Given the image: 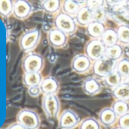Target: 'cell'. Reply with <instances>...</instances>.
<instances>
[{"mask_svg":"<svg viewBox=\"0 0 129 129\" xmlns=\"http://www.w3.org/2000/svg\"><path fill=\"white\" fill-rule=\"evenodd\" d=\"M117 61L104 55L99 60L93 62L92 66V72L93 76L96 78L103 79L112 72L115 70Z\"/></svg>","mask_w":129,"mask_h":129,"instance_id":"obj_1","label":"cell"},{"mask_svg":"<svg viewBox=\"0 0 129 129\" xmlns=\"http://www.w3.org/2000/svg\"><path fill=\"white\" fill-rule=\"evenodd\" d=\"M43 110L49 120L56 119L60 113L61 103L56 94L44 95L42 100Z\"/></svg>","mask_w":129,"mask_h":129,"instance_id":"obj_2","label":"cell"},{"mask_svg":"<svg viewBox=\"0 0 129 129\" xmlns=\"http://www.w3.org/2000/svg\"><path fill=\"white\" fill-rule=\"evenodd\" d=\"M41 38L40 30L37 28L31 29L22 34L19 40V45L22 51L29 52L38 45Z\"/></svg>","mask_w":129,"mask_h":129,"instance_id":"obj_3","label":"cell"},{"mask_svg":"<svg viewBox=\"0 0 129 129\" xmlns=\"http://www.w3.org/2000/svg\"><path fill=\"white\" fill-rule=\"evenodd\" d=\"M17 122L27 129H38L40 125V119L38 114L34 110L24 109L17 115Z\"/></svg>","mask_w":129,"mask_h":129,"instance_id":"obj_4","label":"cell"},{"mask_svg":"<svg viewBox=\"0 0 129 129\" xmlns=\"http://www.w3.org/2000/svg\"><path fill=\"white\" fill-rule=\"evenodd\" d=\"M55 26L67 35L74 34L77 30V22L75 18L62 12L55 17Z\"/></svg>","mask_w":129,"mask_h":129,"instance_id":"obj_5","label":"cell"},{"mask_svg":"<svg viewBox=\"0 0 129 129\" xmlns=\"http://www.w3.org/2000/svg\"><path fill=\"white\" fill-rule=\"evenodd\" d=\"M106 48L107 47L101 40H91L85 45L84 52L90 59L95 62L106 55Z\"/></svg>","mask_w":129,"mask_h":129,"instance_id":"obj_6","label":"cell"},{"mask_svg":"<svg viewBox=\"0 0 129 129\" xmlns=\"http://www.w3.org/2000/svg\"><path fill=\"white\" fill-rule=\"evenodd\" d=\"M44 66V59L37 53H30L24 58L22 68L25 73L40 72Z\"/></svg>","mask_w":129,"mask_h":129,"instance_id":"obj_7","label":"cell"},{"mask_svg":"<svg viewBox=\"0 0 129 129\" xmlns=\"http://www.w3.org/2000/svg\"><path fill=\"white\" fill-rule=\"evenodd\" d=\"M81 118L72 109L64 110L58 119V126L61 129H73L80 124Z\"/></svg>","mask_w":129,"mask_h":129,"instance_id":"obj_8","label":"cell"},{"mask_svg":"<svg viewBox=\"0 0 129 129\" xmlns=\"http://www.w3.org/2000/svg\"><path fill=\"white\" fill-rule=\"evenodd\" d=\"M93 64V61L86 54H78L73 58L71 67L73 72L78 74H84L92 69Z\"/></svg>","mask_w":129,"mask_h":129,"instance_id":"obj_9","label":"cell"},{"mask_svg":"<svg viewBox=\"0 0 129 129\" xmlns=\"http://www.w3.org/2000/svg\"><path fill=\"white\" fill-rule=\"evenodd\" d=\"M49 43L54 48L59 49L66 45L68 42V35L61 30L55 27L51 29L47 34Z\"/></svg>","mask_w":129,"mask_h":129,"instance_id":"obj_10","label":"cell"},{"mask_svg":"<svg viewBox=\"0 0 129 129\" xmlns=\"http://www.w3.org/2000/svg\"><path fill=\"white\" fill-rule=\"evenodd\" d=\"M33 12L32 4L26 0H17L14 2L13 15L20 20L27 18Z\"/></svg>","mask_w":129,"mask_h":129,"instance_id":"obj_11","label":"cell"},{"mask_svg":"<svg viewBox=\"0 0 129 129\" xmlns=\"http://www.w3.org/2000/svg\"><path fill=\"white\" fill-rule=\"evenodd\" d=\"M59 82L52 76L44 78L40 85L41 92L43 95L57 94L59 90Z\"/></svg>","mask_w":129,"mask_h":129,"instance_id":"obj_12","label":"cell"},{"mask_svg":"<svg viewBox=\"0 0 129 129\" xmlns=\"http://www.w3.org/2000/svg\"><path fill=\"white\" fill-rule=\"evenodd\" d=\"M82 89L87 95L93 96L101 91L102 85L98 78L94 76H90L83 81Z\"/></svg>","mask_w":129,"mask_h":129,"instance_id":"obj_13","label":"cell"},{"mask_svg":"<svg viewBox=\"0 0 129 129\" xmlns=\"http://www.w3.org/2000/svg\"><path fill=\"white\" fill-rule=\"evenodd\" d=\"M98 118L100 124L106 127H109L118 121V117L116 115L111 107H106L99 112Z\"/></svg>","mask_w":129,"mask_h":129,"instance_id":"obj_14","label":"cell"},{"mask_svg":"<svg viewBox=\"0 0 129 129\" xmlns=\"http://www.w3.org/2000/svg\"><path fill=\"white\" fill-rule=\"evenodd\" d=\"M75 18L77 24L86 27L92 21H93V11L87 6H84L79 10Z\"/></svg>","mask_w":129,"mask_h":129,"instance_id":"obj_15","label":"cell"},{"mask_svg":"<svg viewBox=\"0 0 129 129\" xmlns=\"http://www.w3.org/2000/svg\"><path fill=\"white\" fill-rule=\"evenodd\" d=\"M106 29L104 23L93 21L86 27V34L91 40H100Z\"/></svg>","mask_w":129,"mask_h":129,"instance_id":"obj_16","label":"cell"},{"mask_svg":"<svg viewBox=\"0 0 129 129\" xmlns=\"http://www.w3.org/2000/svg\"><path fill=\"white\" fill-rule=\"evenodd\" d=\"M123 79L124 78L119 75V73L115 70L112 72L110 74H109L106 77H105L103 79V81L104 85L106 87L112 89L113 90L114 89H115L117 87H118L120 84H121L124 82Z\"/></svg>","mask_w":129,"mask_h":129,"instance_id":"obj_17","label":"cell"},{"mask_svg":"<svg viewBox=\"0 0 129 129\" xmlns=\"http://www.w3.org/2000/svg\"><path fill=\"white\" fill-rule=\"evenodd\" d=\"M81 7L82 5L81 4V3L78 1H75V0H66V1L63 2L61 5L62 12L74 18H75Z\"/></svg>","mask_w":129,"mask_h":129,"instance_id":"obj_18","label":"cell"},{"mask_svg":"<svg viewBox=\"0 0 129 129\" xmlns=\"http://www.w3.org/2000/svg\"><path fill=\"white\" fill-rule=\"evenodd\" d=\"M43 77L40 72L24 73L23 77V83L27 87H39L43 81Z\"/></svg>","mask_w":129,"mask_h":129,"instance_id":"obj_19","label":"cell"},{"mask_svg":"<svg viewBox=\"0 0 129 129\" xmlns=\"http://www.w3.org/2000/svg\"><path fill=\"white\" fill-rule=\"evenodd\" d=\"M100 40L106 47L118 44V36L117 30L113 28H106Z\"/></svg>","mask_w":129,"mask_h":129,"instance_id":"obj_20","label":"cell"},{"mask_svg":"<svg viewBox=\"0 0 129 129\" xmlns=\"http://www.w3.org/2000/svg\"><path fill=\"white\" fill-rule=\"evenodd\" d=\"M112 96L115 100H121L129 103V85L123 82L112 90Z\"/></svg>","mask_w":129,"mask_h":129,"instance_id":"obj_21","label":"cell"},{"mask_svg":"<svg viewBox=\"0 0 129 129\" xmlns=\"http://www.w3.org/2000/svg\"><path fill=\"white\" fill-rule=\"evenodd\" d=\"M61 3L58 0H45L41 3L42 9L48 14H55L61 9Z\"/></svg>","mask_w":129,"mask_h":129,"instance_id":"obj_22","label":"cell"},{"mask_svg":"<svg viewBox=\"0 0 129 129\" xmlns=\"http://www.w3.org/2000/svg\"><path fill=\"white\" fill-rule=\"evenodd\" d=\"M123 55H124V48L121 44L118 43L106 48V55L113 59L115 61H118L120 59H121Z\"/></svg>","mask_w":129,"mask_h":129,"instance_id":"obj_23","label":"cell"},{"mask_svg":"<svg viewBox=\"0 0 129 129\" xmlns=\"http://www.w3.org/2000/svg\"><path fill=\"white\" fill-rule=\"evenodd\" d=\"M113 18L121 24V25L129 26V15L125 12L124 6L115 8L112 12Z\"/></svg>","mask_w":129,"mask_h":129,"instance_id":"obj_24","label":"cell"},{"mask_svg":"<svg viewBox=\"0 0 129 129\" xmlns=\"http://www.w3.org/2000/svg\"><path fill=\"white\" fill-rule=\"evenodd\" d=\"M111 108L118 118L129 113V103L125 101L115 100L112 103Z\"/></svg>","mask_w":129,"mask_h":129,"instance_id":"obj_25","label":"cell"},{"mask_svg":"<svg viewBox=\"0 0 129 129\" xmlns=\"http://www.w3.org/2000/svg\"><path fill=\"white\" fill-rule=\"evenodd\" d=\"M14 2L12 0H0V16L7 18L13 14Z\"/></svg>","mask_w":129,"mask_h":129,"instance_id":"obj_26","label":"cell"},{"mask_svg":"<svg viewBox=\"0 0 129 129\" xmlns=\"http://www.w3.org/2000/svg\"><path fill=\"white\" fill-rule=\"evenodd\" d=\"M115 71L124 79L129 75V58H122L116 63Z\"/></svg>","mask_w":129,"mask_h":129,"instance_id":"obj_27","label":"cell"},{"mask_svg":"<svg viewBox=\"0 0 129 129\" xmlns=\"http://www.w3.org/2000/svg\"><path fill=\"white\" fill-rule=\"evenodd\" d=\"M118 42L121 45H129V26L120 25L117 29Z\"/></svg>","mask_w":129,"mask_h":129,"instance_id":"obj_28","label":"cell"},{"mask_svg":"<svg viewBox=\"0 0 129 129\" xmlns=\"http://www.w3.org/2000/svg\"><path fill=\"white\" fill-rule=\"evenodd\" d=\"M79 129H101L100 123L94 118H87L79 124Z\"/></svg>","mask_w":129,"mask_h":129,"instance_id":"obj_29","label":"cell"},{"mask_svg":"<svg viewBox=\"0 0 129 129\" xmlns=\"http://www.w3.org/2000/svg\"><path fill=\"white\" fill-rule=\"evenodd\" d=\"M108 14L105 7L97 9L93 11V21L103 23L107 18Z\"/></svg>","mask_w":129,"mask_h":129,"instance_id":"obj_30","label":"cell"},{"mask_svg":"<svg viewBox=\"0 0 129 129\" xmlns=\"http://www.w3.org/2000/svg\"><path fill=\"white\" fill-rule=\"evenodd\" d=\"M118 127L122 129H129V113L118 118Z\"/></svg>","mask_w":129,"mask_h":129,"instance_id":"obj_31","label":"cell"},{"mask_svg":"<svg viewBox=\"0 0 129 129\" xmlns=\"http://www.w3.org/2000/svg\"><path fill=\"white\" fill-rule=\"evenodd\" d=\"M106 2L104 1H100V0H99V1H94V0H93V1H87L86 2V6L90 8L91 10L94 11L97 9H100V8H102V7H104V3Z\"/></svg>","mask_w":129,"mask_h":129,"instance_id":"obj_32","label":"cell"},{"mask_svg":"<svg viewBox=\"0 0 129 129\" xmlns=\"http://www.w3.org/2000/svg\"><path fill=\"white\" fill-rule=\"evenodd\" d=\"M28 93L32 97H37L40 93H42V92H41L40 87L39 86V87H33L28 88Z\"/></svg>","mask_w":129,"mask_h":129,"instance_id":"obj_33","label":"cell"},{"mask_svg":"<svg viewBox=\"0 0 129 129\" xmlns=\"http://www.w3.org/2000/svg\"><path fill=\"white\" fill-rule=\"evenodd\" d=\"M7 129H27L26 127H24L23 125H21V124L16 122V123H14L12 124H11Z\"/></svg>","mask_w":129,"mask_h":129,"instance_id":"obj_34","label":"cell"},{"mask_svg":"<svg viewBox=\"0 0 129 129\" xmlns=\"http://www.w3.org/2000/svg\"><path fill=\"white\" fill-rule=\"evenodd\" d=\"M124 9L125 10V12H127V14L129 15V1H126L124 2V4L123 5Z\"/></svg>","mask_w":129,"mask_h":129,"instance_id":"obj_35","label":"cell"},{"mask_svg":"<svg viewBox=\"0 0 129 129\" xmlns=\"http://www.w3.org/2000/svg\"><path fill=\"white\" fill-rule=\"evenodd\" d=\"M124 83H126L127 84H128V85H129V75H128L127 77H126V78L124 79Z\"/></svg>","mask_w":129,"mask_h":129,"instance_id":"obj_36","label":"cell"},{"mask_svg":"<svg viewBox=\"0 0 129 129\" xmlns=\"http://www.w3.org/2000/svg\"><path fill=\"white\" fill-rule=\"evenodd\" d=\"M112 129H122V128H121V127H114V128H112Z\"/></svg>","mask_w":129,"mask_h":129,"instance_id":"obj_37","label":"cell"}]
</instances>
